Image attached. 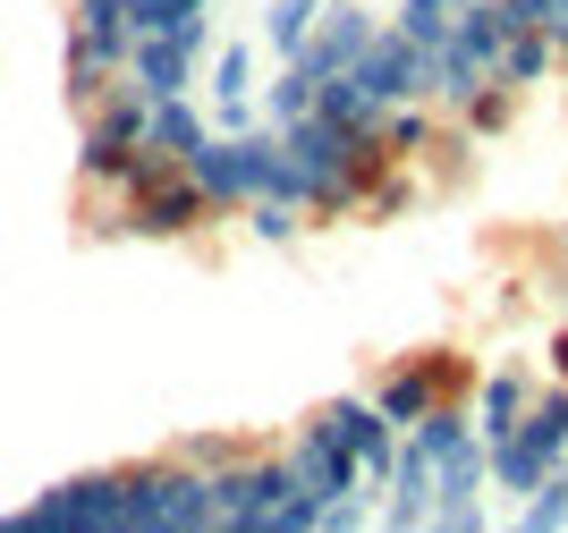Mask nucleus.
<instances>
[{"label": "nucleus", "mask_w": 568, "mask_h": 533, "mask_svg": "<svg viewBox=\"0 0 568 533\" xmlns=\"http://www.w3.org/2000/svg\"><path fill=\"white\" fill-rule=\"evenodd\" d=\"M204 491H213V525L221 533H263V525H272V509L297 491V465H288V458H255V449H246V458L213 465Z\"/></svg>", "instance_id": "obj_1"}, {"label": "nucleus", "mask_w": 568, "mask_h": 533, "mask_svg": "<svg viewBox=\"0 0 568 533\" xmlns=\"http://www.w3.org/2000/svg\"><path fill=\"white\" fill-rule=\"evenodd\" d=\"M467 390H475V365H467V356H458V348H425V356H399V365L382 372L365 398H374L382 416L407 432L416 416H433L442 398H467Z\"/></svg>", "instance_id": "obj_2"}, {"label": "nucleus", "mask_w": 568, "mask_h": 533, "mask_svg": "<svg viewBox=\"0 0 568 533\" xmlns=\"http://www.w3.org/2000/svg\"><path fill=\"white\" fill-rule=\"evenodd\" d=\"M128 525L144 533H179V525H213V491H204V465L162 458L128 474Z\"/></svg>", "instance_id": "obj_3"}, {"label": "nucleus", "mask_w": 568, "mask_h": 533, "mask_svg": "<svg viewBox=\"0 0 568 533\" xmlns=\"http://www.w3.org/2000/svg\"><path fill=\"white\" fill-rule=\"evenodd\" d=\"M128 229L136 237H187V229H204L213 221V204H204V186L187 178V162H170V170H153L144 186H128Z\"/></svg>", "instance_id": "obj_4"}, {"label": "nucleus", "mask_w": 568, "mask_h": 533, "mask_svg": "<svg viewBox=\"0 0 568 533\" xmlns=\"http://www.w3.org/2000/svg\"><path fill=\"white\" fill-rule=\"evenodd\" d=\"M484 483H493V474H484V441H458V449H442V458H433V525L442 533H475L484 525Z\"/></svg>", "instance_id": "obj_5"}, {"label": "nucleus", "mask_w": 568, "mask_h": 533, "mask_svg": "<svg viewBox=\"0 0 568 533\" xmlns=\"http://www.w3.org/2000/svg\"><path fill=\"white\" fill-rule=\"evenodd\" d=\"M348 76L374 93L382 111H390V102H425V43H407L399 25H374V43L356 51Z\"/></svg>", "instance_id": "obj_6"}, {"label": "nucleus", "mask_w": 568, "mask_h": 533, "mask_svg": "<svg viewBox=\"0 0 568 533\" xmlns=\"http://www.w3.org/2000/svg\"><path fill=\"white\" fill-rule=\"evenodd\" d=\"M288 465H297V483L323 491V500H339V491H365V458L339 441V423H332V416L297 423V441H288Z\"/></svg>", "instance_id": "obj_7"}, {"label": "nucleus", "mask_w": 568, "mask_h": 533, "mask_svg": "<svg viewBox=\"0 0 568 533\" xmlns=\"http://www.w3.org/2000/svg\"><path fill=\"white\" fill-rule=\"evenodd\" d=\"M374 9H365V0H332V9H323V18H314V34L306 43H297V69L314 76V85H323V76H339V69H356V51L374 43Z\"/></svg>", "instance_id": "obj_8"}, {"label": "nucleus", "mask_w": 568, "mask_h": 533, "mask_svg": "<svg viewBox=\"0 0 568 533\" xmlns=\"http://www.w3.org/2000/svg\"><path fill=\"white\" fill-rule=\"evenodd\" d=\"M281 144H288V162L306 170V178H339V170H348V162H356V153H365L374 136H348L339 119L306 111V119H288V127H281Z\"/></svg>", "instance_id": "obj_9"}, {"label": "nucleus", "mask_w": 568, "mask_h": 533, "mask_svg": "<svg viewBox=\"0 0 568 533\" xmlns=\"http://www.w3.org/2000/svg\"><path fill=\"white\" fill-rule=\"evenodd\" d=\"M382 491H390V500H382V525H390V533L433 525V458L407 441V432H399V465H390V483H382Z\"/></svg>", "instance_id": "obj_10"}, {"label": "nucleus", "mask_w": 568, "mask_h": 533, "mask_svg": "<svg viewBox=\"0 0 568 533\" xmlns=\"http://www.w3.org/2000/svg\"><path fill=\"white\" fill-rule=\"evenodd\" d=\"M493 76V60L484 51H467L458 34H442V43H425V102H442V111H458L475 85Z\"/></svg>", "instance_id": "obj_11"}, {"label": "nucleus", "mask_w": 568, "mask_h": 533, "mask_svg": "<svg viewBox=\"0 0 568 533\" xmlns=\"http://www.w3.org/2000/svg\"><path fill=\"white\" fill-rule=\"evenodd\" d=\"M187 178L204 186V204H213V212H246V162H237V136L213 127V136L187 153Z\"/></svg>", "instance_id": "obj_12"}, {"label": "nucleus", "mask_w": 568, "mask_h": 533, "mask_svg": "<svg viewBox=\"0 0 568 533\" xmlns=\"http://www.w3.org/2000/svg\"><path fill=\"white\" fill-rule=\"evenodd\" d=\"M213 136V111L195 102V93H170V102H144V144L170 153V162H187L195 144Z\"/></svg>", "instance_id": "obj_13"}, {"label": "nucleus", "mask_w": 568, "mask_h": 533, "mask_svg": "<svg viewBox=\"0 0 568 533\" xmlns=\"http://www.w3.org/2000/svg\"><path fill=\"white\" fill-rule=\"evenodd\" d=\"M526 372H484V381H475V441L493 449V441H509V432H518V416H526Z\"/></svg>", "instance_id": "obj_14"}, {"label": "nucleus", "mask_w": 568, "mask_h": 533, "mask_svg": "<svg viewBox=\"0 0 568 533\" xmlns=\"http://www.w3.org/2000/svg\"><path fill=\"white\" fill-rule=\"evenodd\" d=\"M551 69H560V51H551V34H544V25H518V34H509V43L493 51V76H500V85H509V93L544 85Z\"/></svg>", "instance_id": "obj_15"}, {"label": "nucleus", "mask_w": 568, "mask_h": 533, "mask_svg": "<svg viewBox=\"0 0 568 533\" xmlns=\"http://www.w3.org/2000/svg\"><path fill=\"white\" fill-rule=\"evenodd\" d=\"M314 111H323V119H339L348 136H382V102H374V93H365V85H356L348 69L314 85Z\"/></svg>", "instance_id": "obj_16"}, {"label": "nucleus", "mask_w": 568, "mask_h": 533, "mask_svg": "<svg viewBox=\"0 0 568 533\" xmlns=\"http://www.w3.org/2000/svg\"><path fill=\"white\" fill-rule=\"evenodd\" d=\"M382 144H390V162H416V153H433V144H442V119H433V102H390V111H382Z\"/></svg>", "instance_id": "obj_17"}, {"label": "nucleus", "mask_w": 568, "mask_h": 533, "mask_svg": "<svg viewBox=\"0 0 568 533\" xmlns=\"http://www.w3.org/2000/svg\"><path fill=\"white\" fill-rule=\"evenodd\" d=\"M323 9H332V0H263V43L281 51V60H297V43L314 34Z\"/></svg>", "instance_id": "obj_18"}, {"label": "nucleus", "mask_w": 568, "mask_h": 533, "mask_svg": "<svg viewBox=\"0 0 568 533\" xmlns=\"http://www.w3.org/2000/svg\"><path fill=\"white\" fill-rule=\"evenodd\" d=\"M255 111L272 119V127H288V119H306V111H314V76L297 69V60H288V69H281V76H272V85L255 93Z\"/></svg>", "instance_id": "obj_19"}, {"label": "nucleus", "mask_w": 568, "mask_h": 533, "mask_svg": "<svg viewBox=\"0 0 568 533\" xmlns=\"http://www.w3.org/2000/svg\"><path fill=\"white\" fill-rule=\"evenodd\" d=\"M246 229H255L263 246H297V229H306V204H288V195H246Z\"/></svg>", "instance_id": "obj_20"}, {"label": "nucleus", "mask_w": 568, "mask_h": 533, "mask_svg": "<svg viewBox=\"0 0 568 533\" xmlns=\"http://www.w3.org/2000/svg\"><path fill=\"white\" fill-rule=\"evenodd\" d=\"M458 119H467V136H500V127L518 119V93L500 85V76H484V85H475L467 102H458Z\"/></svg>", "instance_id": "obj_21"}, {"label": "nucleus", "mask_w": 568, "mask_h": 533, "mask_svg": "<svg viewBox=\"0 0 568 533\" xmlns=\"http://www.w3.org/2000/svg\"><path fill=\"white\" fill-rule=\"evenodd\" d=\"M518 525H526V533H560V525H568V458L551 465V474H544V483H535V491H526Z\"/></svg>", "instance_id": "obj_22"}, {"label": "nucleus", "mask_w": 568, "mask_h": 533, "mask_svg": "<svg viewBox=\"0 0 568 533\" xmlns=\"http://www.w3.org/2000/svg\"><path fill=\"white\" fill-rule=\"evenodd\" d=\"M407 204H416V178H407V162H390L374 186H365V204H356V212H365V221H399Z\"/></svg>", "instance_id": "obj_23"}, {"label": "nucleus", "mask_w": 568, "mask_h": 533, "mask_svg": "<svg viewBox=\"0 0 568 533\" xmlns=\"http://www.w3.org/2000/svg\"><path fill=\"white\" fill-rule=\"evenodd\" d=\"M263 533H323V491H306V483H297V491L281 500V509H272V525H263Z\"/></svg>", "instance_id": "obj_24"}, {"label": "nucleus", "mask_w": 568, "mask_h": 533, "mask_svg": "<svg viewBox=\"0 0 568 533\" xmlns=\"http://www.w3.org/2000/svg\"><path fill=\"white\" fill-rule=\"evenodd\" d=\"M374 525V491H339V500H323V533H356Z\"/></svg>", "instance_id": "obj_25"}, {"label": "nucleus", "mask_w": 568, "mask_h": 533, "mask_svg": "<svg viewBox=\"0 0 568 533\" xmlns=\"http://www.w3.org/2000/svg\"><path fill=\"white\" fill-rule=\"evenodd\" d=\"M551 381H568V330L551 339Z\"/></svg>", "instance_id": "obj_26"}, {"label": "nucleus", "mask_w": 568, "mask_h": 533, "mask_svg": "<svg viewBox=\"0 0 568 533\" xmlns=\"http://www.w3.org/2000/svg\"><path fill=\"white\" fill-rule=\"evenodd\" d=\"M450 9H458V0H450Z\"/></svg>", "instance_id": "obj_27"}]
</instances>
